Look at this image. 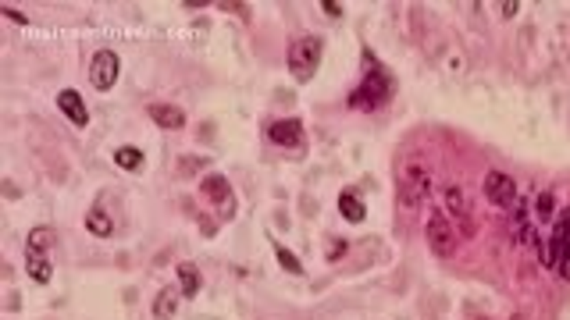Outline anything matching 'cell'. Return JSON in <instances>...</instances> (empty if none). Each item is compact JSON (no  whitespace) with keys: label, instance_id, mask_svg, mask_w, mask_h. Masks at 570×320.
Instances as JSON below:
<instances>
[{"label":"cell","instance_id":"d6986e66","mask_svg":"<svg viewBox=\"0 0 570 320\" xmlns=\"http://www.w3.org/2000/svg\"><path fill=\"white\" fill-rule=\"evenodd\" d=\"M271 245H275V256H278V263L285 267V271H289V274H303V263L289 253V249H285L282 242H271Z\"/></svg>","mask_w":570,"mask_h":320},{"label":"cell","instance_id":"ffe728a7","mask_svg":"<svg viewBox=\"0 0 570 320\" xmlns=\"http://www.w3.org/2000/svg\"><path fill=\"white\" fill-rule=\"evenodd\" d=\"M25 249H36V253H47L50 249V228H32L29 231V242Z\"/></svg>","mask_w":570,"mask_h":320},{"label":"cell","instance_id":"9a60e30c","mask_svg":"<svg viewBox=\"0 0 570 320\" xmlns=\"http://www.w3.org/2000/svg\"><path fill=\"white\" fill-rule=\"evenodd\" d=\"M178 292L182 289H160L157 299H153V317L157 320H171L175 310H178Z\"/></svg>","mask_w":570,"mask_h":320},{"label":"cell","instance_id":"2e32d148","mask_svg":"<svg viewBox=\"0 0 570 320\" xmlns=\"http://www.w3.org/2000/svg\"><path fill=\"white\" fill-rule=\"evenodd\" d=\"M178 289L182 295H200V271L193 263H178Z\"/></svg>","mask_w":570,"mask_h":320},{"label":"cell","instance_id":"8992f818","mask_svg":"<svg viewBox=\"0 0 570 320\" xmlns=\"http://www.w3.org/2000/svg\"><path fill=\"white\" fill-rule=\"evenodd\" d=\"M485 200L492 206H513L517 203V182L506 171H488L485 174Z\"/></svg>","mask_w":570,"mask_h":320},{"label":"cell","instance_id":"e0dca14e","mask_svg":"<svg viewBox=\"0 0 570 320\" xmlns=\"http://www.w3.org/2000/svg\"><path fill=\"white\" fill-rule=\"evenodd\" d=\"M114 164L125 168V171L142 168V150H136V146H118V150H114Z\"/></svg>","mask_w":570,"mask_h":320},{"label":"cell","instance_id":"ba28073f","mask_svg":"<svg viewBox=\"0 0 570 320\" xmlns=\"http://www.w3.org/2000/svg\"><path fill=\"white\" fill-rule=\"evenodd\" d=\"M58 107H61V114L75 124V129H86V124H89V107L79 96V89H61V93H58Z\"/></svg>","mask_w":570,"mask_h":320},{"label":"cell","instance_id":"52a82bcc","mask_svg":"<svg viewBox=\"0 0 570 320\" xmlns=\"http://www.w3.org/2000/svg\"><path fill=\"white\" fill-rule=\"evenodd\" d=\"M267 139L275 142V146H285V150H293V146H303V124L299 118H278L267 124Z\"/></svg>","mask_w":570,"mask_h":320},{"label":"cell","instance_id":"7c38bea8","mask_svg":"<svg viewBox=\"0 0 570 320\" xmlns=\"http://www.w3.org/2000/svg\"><path fill=\"white\" fill-rule=\"evenodd\" d=\"M338 213H343L349 224H360V221L367 217V210H364V203H360V196H356L353 189H343V192H338Z\"/></svg>","mask_w":570,"mask_h":320},{"label":"cell","instance_id":"ac0fdd59","mask_svg":"<svg viewBox=\"0 0 570 320\" xmlns=\"http://www.w3.org/2000/svg\"><path fill=\"white\" fill-rule=\"evenodd\" d=\"M552 213H556V200H552V192H538V196H534V217L549 221Z\"/></svg>","mask_w":570,"mask_h":320},{"label":"cell","instance_id":"7a4b0ae2","mask_svg":"<svg viewBox=\"0 0 570 320\" xmlns=\"http://www.w3.org/2000/svg\"><path fill=\"white\" fill-rule=\"evenodd\" d=\"M432 192V171L421 157H410L399 168V182H396V200L399 206H421Z\"/></svg>","mask_w":570,"mask_h":320},{"label":"cell","instance_id":"277c9868","mask_svg":"<svg viewBox=\"0 0 570 320\" xmlns=\"http://www.w3.org/2000/svg\"><path fill=\"white\" fill-rule=\"evenodd\" d=\"M321 61V40H310V36H299V40L289 43V68L299 82H307L314 75V68Z\"/></svg>","mask_w":570,"mask_h":320},{"label":"cell","instance_id":"8fae6325","mask_svg":"<svg viewBox=\"0 0 570 320\" xmlns=\"http://www.w3.org/2000/svg\"><path fill=\"white\" fill-rule=\"evenodd\" d=\"M150 121H157L160 124V129H182V124H186V111H182V107H175V103H150Z\"/></svg>","mask_w":570,"mask_h":320},{"label":"cell","instance_id":"4fadbf2b","mask_svg":"<svg viewBox=\"0 0 570 320\" xmlns=\"http://www.w3.org/2000/svg\"><path fill=\"white\" fill-rule=\"evenodd\" d=\"M25 267H29V278L40 281V284H47L50 274H53L50 256H47V253H36V249H25Z\"/></svg>","mask_w":570,"mask_h":320},{"label":"cell","instance_id":"30bf717a","mask_svg":"<svg viewBox=\"0 0 570 320\" xmlns=\"http://www.w3.org/2000/svg\"><path fill=\"white\" fill-rule=\"evenodd\" d=\"M442 203H445V213H453V217H456L460 231H471V228H474V221H471V210H467V196H463V189L449 185V189L442 192Z\"/></svg>","mask_w":570,"mask_h":320},{"label":"cell","instance_id":"3957f363","mask_svg":"<svg viewBox=\"0 0 570 320\" xmlns=\"http://www.w3.org/2000/svg\"><path fill=\"white\" fill-rule=\"evenodd\" d=\"M424 235H428V249H432L438 260H449V256L456 253V228L449 224V217H445L442 210H432V213H428Z\"/></svg>","mask_w":570,"mask_h":320},{"label":"cell","instance_id":"6da1fadb","mask_svg":"<svg viewBox=\"0 0 570 320\" xmlns=\"http://www.w3.org/2000/svg\"><path fill=\"white\" fill-rule=\"evenodd\" d=\"M388 96H392V79H388V71L367 53V75H364V82L349 93V107H353V111H378V107H382Z\"/></svg>","mask_w":570,"mask_h":320},{"label":"cell","instance_id":"5b68a950","mask_svg":"<svg viewBox=\"0 0 570 320\" xmlns=\"http://www.w3.org/2000/svg\"><path fill=\"white\" fill-rule=\"evenodd\" d=\"M118 75H121L118 53H114V50H97V53H93V64H89V82H93V89H100V93L114 89Z\"/></svg>","mask_w":570,"mask_h":320},{"label":"cell","instance_id":"cb8c5ba5","mask_svg":"<svg viewBox=\"0 0 570 320\" xmlns=\"http://www.w3.org/2000/svg\"><path fill=\"white\" fill-rule=\"evenodd\" d=\"M200 168H207V160H182V174H189V171H200Z\"/></svg>","mask_w":570,"mask_h":320},{"label":"cell","instance_id":"5bb4252c","mask_svg":"<svg viewBox=\"0 0 570 320\" xmlns=\"http://www.w3.org/2000/svg\"><path fill=\"white\" fill-rule=\"evenodd\" d=\"M86 231L89 235H97V239H111L114 235V221L107 217L100 206H93V210H86Z\"/></svg>","mask_w":570,"mask_h":320},{"label":"cell","instance_id":"603a6c76","mask_svg":"<svg viewBox=\"0 0 570 320\" xmlns=\"http://www.w3.org/2000/svg\"><path fill=\"white\" fill-rule=\"evenodd\" d=\"M499 8H503V18H513L517 11H521V4H517V0H503Z\"/></svg>","mask_w":570,"mask_h":320},{"label":"cell","instance_id":"7402d4cb","mask_svg":"<svg viewBox=\"0 0 570 320\" xmlns=\"http://www.w3.org/2000/svg\"><path fill=\"white\" fill-rule=\"evenodd\" d=\"M321 8H325V14H328V18H338V14H343V8H338L335 0H321Z\"/></svg>","mask_w":570,"mask_h":320},{"label":"cell","instance_id":"9c48e42d","mask_svg":"<svg viewBox=\"0 0 570 320\" xmlns=\"http://www.w3.org/2000/svg\"><path fill=\"white\" fill-rule=\"evenodd\" d=\"M200 192H203L207 200L225 213V217H232V189H228V178H221V174H207L203 182H200Z\"/></svg>","mask_w":570,"mask_h":320},{"label":"cell","instance_id":"44dd1931","mask_svg":"<svg viewBox=\"0 0 570 320\" xmlns=\"http://www.w3.org/2000/svg\"><path fill=\"white\" fill-rule=\"evenodd\" d=\"M338 256H346V242H332V245H328V260L335 263Z\"/></svg>","mask_w":570,"mask_h":320}]
</instances>
